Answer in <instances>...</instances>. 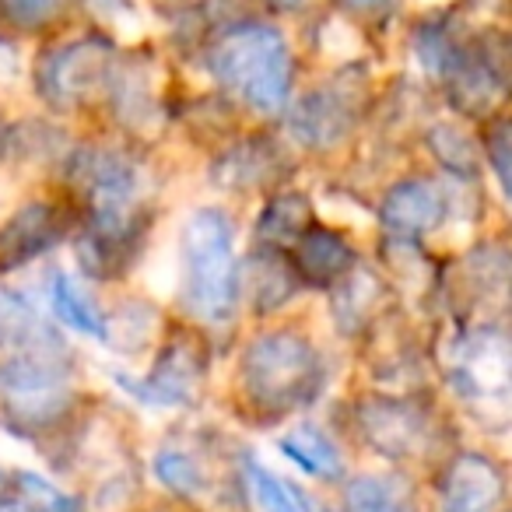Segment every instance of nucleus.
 Wrapping results in <instances>:
<instances>
[{
	"mask_svg": "<svg viewBox=\"0 0 512 512\" xmlns=\"http://www.w3.org/2000/svg\"><path fill=\"white\" fill-rule=\"evenodd\" d=\"M362 425L365 435L376 449L390 456H411L421 442V414H414L404 404H390V400H376V404L362 407Z\"/></svg>",
	"mask_w": 512,
	"mask_h": 512,
	"instance_id": "obj_12",
	"label": "nucleus"
},
{
	"mask_svg": "<svg viewBox=\"0 0 512 512\" xmlns=\"http://www.w3.org/2000/svg\"><path fill=\"white\" fill-rule=\"evenodd\" d=\"M53 309H57L67 327L106 341V316L99 313L92 295H88L71 274H57V278H53Z\"/></svg>",
	"mask_w": 512,
	"mask_h": 512,
	"instance_id": "obj_14",
	"label": "nucleus"
},
{
	"mask_svg": "<svg viewBox=\"0 0 512 512\" xmlns=\"http://www.w3.org/2000/svg\"><path fill=\"white\" fill-rule=\"evenodd\" d=\"M295 130L302 134V141L323 144L337 141L348 130V116H344V99L337 92H320L299 109L295 116Z\"/></svg>",
	"mask_w": 512,
	"mask_h": 512,
	"instance_id": "obj_17",
	"label": "nucleus"
},
{
	"mask_svg": "<svg viewBox=\"0 0 512 512\" xmlns=\"http://www.w3.org/2000/svg\"><path fill=\"white\" fill-rule=\"evenodd\" d=\"M505 498V477L488 456L463 453L442 477L439 512H495Z\"/></svg>",
	"mask_w": 512,
	"mask_h": 512,
	"instance_id": "obj_7",
	"label": "nucleus"
},
{
	"mask_svg": "<svg viewBox=\"0 0 512 512\" xmlns=\"http://www.w3.org/2000/svg\"><path fill=\"white\" fill-rule=\"evenodd\" d=\"M355 264V249L341 232L323 225H309L292 242V271L299 281L316 288H330L344 281V274Z\"/></svg>",
	"mask_w": 512,
	"mask_h": 512,
	"instance_id": "obj_9",
	"label": "nucleus"
},
{
	"mask_svg": "<svg viewBox=\"0 0 512 512\" xmlns=\"http://www.w3.org/2000/svg\"><path fill=\"white\" fill-rule=\"evenodd\" d=\"M446 214L442 193L425 179H404L383 200V221L397 235H425Z\"/></svg>",
	"mask_w": 512,
	"mask_h": 512,
	"instance_id": "obj_11",
	"label": "nucleus"
},
{
	"mask_svg": "<svg viewBox=\"0 0 512 512\" xmlns=\"http://www.w3.org/2000/svg\"><path fill=\"white\" fill-rule=\"evenodd\" d=\"M18 74V53H15V46H8V43H0V85L8 78H15Z\"/></svg>",
	"mask_w": 512,
	"mask_h": 512,
	"instance_id": "obj_22",
	"label": "nucleus"
},
{
	"mask_svg": "<svg viewBox=\"0 0 512 512\" xmlns=\"http://www.w3.org/2000/svg\"><path fill=\"white\" fill-rule=\"evenodd\" d=\"M456 383L470 397H505L509 390V341L498 330H481L456 351Z\"/></svg>",
	"mask_w": 512,
	"mask_h": 512,
	"instance_id": "obj_8",
	"label": "nucleus"
},
{
	"mask_svg": "<svg viewBox=\"0 0 512 512\" xmlns=\"http://www.w3.org/2000/svg\"><path fill=\"white\" fill-rule=\"evenodd\" d=\"M246 488L249 498H253L256 512H302V502L285 481L271 474L267 467L249 460L246 463Z\"/></svg>",
	"mask_w": 512,
	"mask_h": 512,
	"instance_id": "obj_18",
	"label": "nucleus"
},
{
	"mask_svg": "<svg viewBox=\"0 0 512 512\" xmlns=\"http://www.w3.org/2000/svg\"><path fill=\"white\" fill-rule=\"evenodd\" d=\"M484 144H488V158H491V165H495V172H498V183L509 190V123L498 120L495 127L488 130Z\"/></svg>",
	"mask_w": 512,
	"mask_h": 512,
	"instance_id": "obj_21",
	"label": "nucleus"
},
{
	"mask_svg": "<svg viewBox=\"0 0 512 512\" xmlns=\"http://www.w3.org/2000/svg\"><path fill=\"white\" fill-rule=\"evenodd\" d=\"M281 449L313 477H323V481L341 477V453L320 428H295L281 439Z\"/></svg>",
	"mask_w": 512,
	"mask_h": 512,
	"instance_id": "obj_15",
	"label": "nucleus"
},
{
	"mask_svg": "<svg viewBox=\"0 0 512 512\" xmlns=\"http://www.w3.org/2000/svg\"><path fill=\"white\" fill-rule=\"evenodd\" d=\"M71 386L46 358H11L0 365V404L22 425H50L67 411Z\"/></svg>",
	"mask_w": 512,
	"mask_h": 512,
	"instance_id": "obj_4",
	"label": "nucleus"
},
{
	"mask_svg": "<svg viewBox=\"0 0 512 512\" xmlns=\"http://www.w3.org/2000/svg\"><path fill=\"white\" fill-rule=\"evenodd\" d=\"M67 225L64 214L50 204H29L18 214H11V221L0 228V271L4 267H22L32 256L46 253L50 246H57L64 239Z\"/></svg>",
	"mask_w": 512,
	"mask_h": 512,
	"instance_id": "obj_10",
	"label": "nucleus"
},
{
	"mask_svg": "<svg viewBox=\"0 0 512 512\" xmlns=\"http://www.w3.org/2000/svg\"><path fill=\"white\" fill-rule=\"evenodd\" d=\"M0 512H39V505H32L22 495H0Z\"/></svg>",
	"mask_w": 512,
	"mask_h": 512,
	"instance_id": "obj_23",
	"label": "nucleus"
},
{
	"mask_svg": "<svg viewBox=\"0 0 512 512\" xmlns=\"http://www.w3.org/2000/svg\"><path fill=\"white\" fill-rule=\"evenodd\" d=\"M320 355L316 348L299 334H278L256 337L242 355V386L246 397L260 411L285 414L292 407H302L320 393Z\"/></svg>",
	"mask_w": 512,
	"mask_h": 512,
	"instance_id": "obj_2",
	"label": "nucleus"
},
{
	"mask_svg": "<svg viewBox=\"0 0 512 512\" xmlns=\"http://www.w3.org/2000/svg\"><path fill=\"white\" fill-rule=\"evenodd\" d=\"M186 306L207 323H221L235 306L232 225L221 211H193L183 225Z\"/></svg>",
	"mask_w": 512,
	"mask_h": 512,
	"instance_id": "obj_3",
	"label": "nucleus"
},
{
	"mask_svg": "<svg viewBox=\"0 0 512 512\" xmlns=\"http://www.w3.org/2000/svg\"><path fill=\"white\" fill-rule=\"evenodd\" d=\"M271 4H278V8H302V0H271Z\"/></svg>",
	"mask_w": 512,
	"mask_h": 512,
	"instance_id": "obj_25",
	"label": "nucleus"
},
{
	"mask_svg": "<svg viewBox=\"0 0 512 512\" xmlns=\"http://www.w3.org/2000/svg\"><path fill=\"white\" fill-rule=\"evenodd\" d=\"M348 512H418L414 495L400 477L362 474L348 484Z\"/></svg>",
	"mask_w": 512,
	"mask_h": 512,
	"instance_id": "obj_13",
	"label": "nucleus"
},
{
	"mask_svg": "<svg viewBox=\"0 0 512 512\" xmlns=\"http://www.w3.org/2000/svg\"><path fill=\"white\" fill-rule=\"evenodd\" d=\"M313 225V207L302 193H288V197H278L267 204V211L256 221V235L271 246H285V242H295L306 228Z\"/></svg>",
	"mask_w": 512,
	"mask_h": 512,
	"instance_id": "obj_16",
	"label": "nucleus"
},
{
	"mask_svg": "<svg viewBox=\"0 0 512 512\" xmlns=\"http://www.w3.org/2000/svg\"><path fill=\"white\" fill-rule=\"evenodd\" d=\"M344 4H348L351 11H365V15H369V11L386 8V0H344Z\"/></svg>",
	"mask_w": 512,
	"mask_h": 512,
	"instance_id": "obj_24",
	"label": "nucleus"
},
{
	"mask_svg": "<svg viewBox=\"0 0 512 512\" xmlns=\"http://www.w3.org/2000/svg\"><path fill=\"white\" fill-rule=\"evenodd\" d=\"M113 67V46H106L102 39H81L64 50H57L43 64V92L53 106H81L88 102L109 78Z\"/></svg>",
	"mask_w": 512,
	"mask_h": 512,
	"instance_id": "obj_5",
	"label": "nucleus"
},
{
	"mask_svg": "<svg viewBox=\"0 0 512 512\" xmlns=\"http://www.w3.org/2000/svg\"><path fill=\"white\" fill-rule=\"evenodd\" d=\"M207 358L197 337H176L169 348L158 355L155 369L134 390L151 404H190L197 397V386L204 379Z\"/></svg>",
	"mask_w": 512,
	"mask_h": 512,
	"instance_id": "obj_6",
	"label": "nucleus"
},
{
	"mask_svg": "<svg viewBox=\"0 0 512 512\" xmlns=\"http://www.w3.org/2000/svg\"><path fill=\"white\" fill-rule=\"evenodd\" d=\"M211 74L256 113H278L292 88V50L271 25H239L207 53Z\"/></svg>",
	"mask_w": 512,
	"mask_h": 512,
	"instance_id": "obj_1",
	"label": "nucleus"
},
{
	"mask_svg": "<svg viewBox=\"0 0 512 512\" xmlns=\"http://www.w3.org/2000/svg\"><path fill=\"white\" fill-rule=\"evenodd\" d=\"M155 474L162 477L172 491H179V495L200 491V467L186 453H179V449H162V453H158Z\"/></svg>",
	"mask_w": 512,
	"mask_h": 512,
	"instance_id": "obj_19",
	"label": "nucleus"
},
{
	"mask_svg": "<svg viewBox=\"0 0 512 512\" xmlns=\"http://www.w3.org/2000/svg\"><path fill=\"white\" fill-rule=\"evenodd\" d=\"M0 8L22 29H43L57 11V0H0Z\"/></svg>",
	"mask_w": 512,
	"mask_h": 512,
	"instance_id": "obj_20",
	"label": "nucleus"
}]
</instances>
